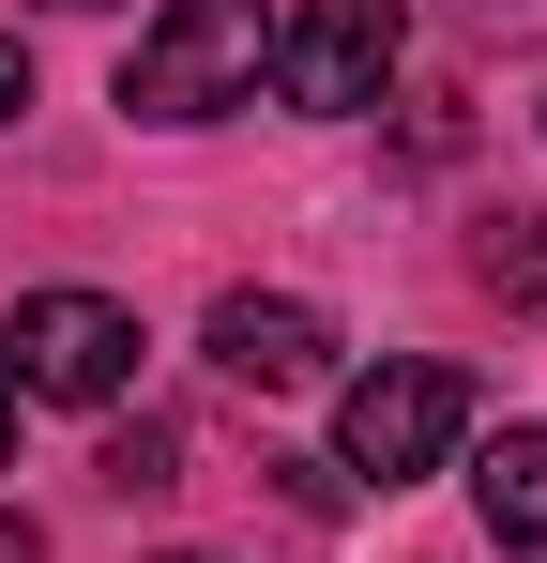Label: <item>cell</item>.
<instances>
[{
	"label": "cell",
	"instance_id": "obj_10",
	"mask_svg": "<svg viewBox=\"0 0 547 563\" xmlns=\"http://www.w3.org/2000/svg\"><path fill=\"white\" fill-rule=\"evenodd\" d=\"M0 563H46V533H31V518H0Z\"/></svg>",
	"mask_w": 547,
	"mask_h": 563
},
{
	"label": "cell",
	"instance_id": "obj_1",
	"mask_svg": "<svg viewBox=\"0 0 547 563\" xmlns=\"http://www.w3.org/2000/svg\"><path fill=\"white\" fill-rule=\"evenodd\" d=\"M259 77H274V0H168L122 62V107L137 122H228V107H259Z\"/></svg>",
	"mask_w": 547,
	"mask_h": 563
},
{
	"label": "cell",
	"instance_id": "obj_7",
	"mask_svg": "<svg viewBox=\"0 0 547 563\" xmlns=\"http://www.w3.org/2000/svg\"><path fill=\"white\" fill-rule=\"evenodd\" d=\"M168 411H137V427H107V487H122V503H137V487H168Z\"/></svg>",
	"mask_w": 547,
	"mask_h": 563
},
{
	"label": "cell",
	"instance_id": "obj_3",
	"mask_svg": "<svg viewBox=\"0 0 547 563\" xmlns=\"http://www.w3.org/2000/svg\"><path fill=\"white\" fill-rule=\"evenodd\" d=\"M395 62H411V15L395 0H304V15H274V92L304 122H365L395 92Z\"/></svg>",
	"mask_w": 547,
	"mask_h": 563
},
{
	"label": "cell",
	"instance_id": "obj_5",
	"mask_svg": "<svg viewBox=\"0 0 547 563\" xmlns=\"http://www.w3.org/2000/svg\"><path fill=\"white\" fill-rule=\"evenodd\" d=\"M213 366L259 380V396H289V380H335V320L304 305V289H228L213 305Z\"/></svg>",
	"mask_w": 547,
	"mask_h": 563
},
{
	"label": "cell",
	"instance_id": "obj_2",
	"mask_svg": "<svg viewBox=\"0 0 547 563\" xmlns=\"http://www.w3.org/2000/svg\"><path fill=\"white\" fill-rule=\"evenodd\" d=\"M456 442H471V380H456L442 351H380V366L335 396V472H365V487H411V472H442Z\"/></svg>",
	"mask_w": 547,
	"mask_h": 563
},
{
	"label": "cell",
	"instance_id": "obj_8",
	"mask_svg": "<svg viewBox=\"0 0 547 563\" xmlns=\"http://www.w3.org/2000/svg\"><path fill=\"white\" fill-rule=\"evenodd\" d=\"M487 289L547 305V229H533V213H502V229H487Z\"/></svg>",
	"mask_w": 547,
	"mask_h": 563
},
{
	"label": "cell",
	"instance_id": "obj_6",
	"mask_svg": "<svg viewBox=\"0 0 547 563\" xmlns=\"http://www.w3.org/2000/svg\"><path fill=\"white\" fill-rule=\"evenodd\" d=\"M471 518H487L502 549H547V427H502V442L471 457Z\"/></svg>",
	"mask_w": 547,
	"mask_h": 563
},
{
	"label": "cell",
	"instance_id": "obj_12",
	"mask_svg": "<svg viewBox=\"0 0 547 563\" xmlns=\"http://www.w3.org/2000/svg\"><path fill=\"white\" fill-rule=\"evenodd\" d=\"M168 563H228V549H168Z\"/></svg>",
	"mask_w": 547,
	"mask_h": 563
},
{
	"label": "cell",
	"instance_id": "obj_11",
	"mask_svg": "<svg viewBox=\"0 0 547 563\" xmlns=\"http://www.w3.org/2000/svg\"><path fill=\"white\" fill-rule=\"evenodd\" d=\"M0 457H15V380H0Z\"/></svg>",
	"mask_w": 547,
	"mask_h": 563
},
{
	"label": "cell",
	"instance_id": "obj_4",
	"mask_svg": "<svg viewBox=\"0 0 547 563\" xmlns=\"http://www.w3.org/2000/svg\"><path fill=\"white\" fill-rule=\"evenodd\" d=\"M0 351H15V396H62V411H107V396L137 380V305H107V289H31Z\"/></svg>",
	"mask_w": 547,
	"mask_h": 563
},
{
	"label": "cell",
	"instance_id": "obj_13",
	"mask_svg": "<svg viewBox=\"0 0 547 563\" xmlns=\"http://www.w3.org/2000/svg\"><path fill=\"white\" fill-rule=\"evenodd\" d=\"M62 15H107V0H62Z\"/></svg>",
	"mask_w": 547,
	"mask_h": 563
},
{
	"label": "cell",
	"instance_id": "obj_9",
	"mask_svg": "<svg viewBox=\"0 0 547 563\" xmlns=\"http://www.w3.org/2000/svg\"><path fill=\"white\" fill-rule=\"evenodd\" d=\"M15 107H31V46L0 31V122H15Z\"/></svg>",
	"mask_w": 547,
	"mask_h": 563
}]
</instances>
